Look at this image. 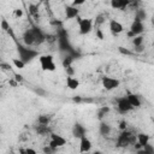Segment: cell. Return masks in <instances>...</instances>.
Listing matches in <instances>:
<instances>
[{"instance_id": "6da1fadb", "label": "cell", "mask_w": 154, "mask_h": 154, "mask_svg": "<svg viewBox=\"0 0 154 154\" xmlns=\"http://www.w3.org/2000/svg\"><path fill=\"white\" fill-rule=\"evenodd\" d=\"M38 61H40V65H41V69L43 71H47V72H53L55 71L57 69V65L54 63V58L51 55V54H43L38 58Z\"/></svg>"}, {"instance_id": "7a4b0ae2", "label": "cell", "mask_w": 154, "mask_h": 154, "mask_svg": "<svg viewBox=\"0 0 154 154\" xmlns=\"http://www.w3.org/2000/svg\"><path fill=\"white\" fill-rule=\"evenodd\" d=\"M135 142H136V136L132 135L131 132H129L128 130L122 131L119 137H118V146L119 147H126L128 144H131Z\"/></svg>"}, {"instance_id": "3957f363", "label": "cell", "mask_w": 154, "mask_h": 154, "mask_svg": "<svg viewBox=\"0 0 154 154\" xmlns=\"http://www.w3.org/2000/svg\"><path fill=\"white\" fill-rule=\"evenodd\" d=\"M78 19V29H79V34L82 35H87L93 29V20L90 18H79Z\"/></svg>"}, {"instance_id": "277c9868", "label": "cell", "mask_w": 154, "mask_h": 154, "mask_svg": "<svg viewBox=\"0 0 154 154\" xmlns=\"http://www.w3.org/2000/svg\"><path fill=\"white\" fill-rule=\"evenodd\" d=\"M49 136H51V138H49L48 146L52 147L53 149L58 150V148H61V147H64V146L66 144V140H65L63 136L57 135V134H53V132H52Z\"/></svg>"}, {"instance_id": "5b68a950", "label": "cell", "mask_w": 154, "mask_h": 154, "mask_svg": "<svg viewBox=\"0 0 154 154\" xmlns=\"http://www.w3.org/2000/svg\"><path fill=\"white\" fill-rule=\"evenodd\" d=\"M120 82L119 79L117 78H113V77H102V87L106 89V90H113V89H117L119 87Z\"/></svg>"}, {"instance_id": "8992f818", "label": "cell", "mask_w": 154, "mask_h": 154, "mask_svg": "<svg viewBox=\"0 0 154 154\" xmlns=\"http://www.w3.org/2000/svg\"><path fill=\"white\" fill-rule=\"evenodd\" d=\"M117 107H118V109H119L120 113H128L131 109H134L131 107V105L129 103V101H128L126 97H120L118 100V102H117Z\"/></svg>"}, {"instance_id": "52a82bcc", "label": "cell", "mask_w": 154, "mask_h": 154, "mask_svg": "<svg viewBox=\"0 0 154 154\" xmlns=\"http://www.w3.org/2000/svg\"><path fill=\"white\" fill-rule=\"evenodd\" d=\"M91 147H93V143H91V141L87 136H83V137L79 138V152L81 153H88V152H90Z\"/></svg>"}, {"instance_id": "ba28073f", "label": "cell", "mask_w": 154, "mask_h": 154, "mask_svg": "<svg viewBox=\"0 0 154 154\" xmlns=\"http://www.w3.org/2000/svg\"><path fill=\"white\" fill-rule=\"evenodd\" d=\"M143 30H144L143 23H142V22H138V20H134V22L131 23V25H130V29H129V31L132 32L135 36L141 35V34L143 32Z\"/></svg>"}, {"instance_id": "9c48e42d", "label": "cell", "mask_w": 154, "mask_h": 154, "mask_svg": "<svg viewBox=\"0 0 154 154\" xmlns=\"http://www.w3.org/2000/svg\"><path fill=\"white\" fill-rule=\"evenodd\" d=\"M123 30H124V26H123V24L119 23L118 20L112 19V20L109 22V31H111L113 35H118V34L123 32Z\"/></svg>"}, {"instance_id": "30bf717a", "label": "cell", "mask_w": 154, "mask_h": 154, "mask_svg": "<svg viewBox=\"0 0 154 154\" xmlns=\"http://www.w3.org/2000/svg\"><path fill=\"white\" fill-rule=\"evenodd\" d=\"M79 14V10L78 7H73V6H66L65 7V17L66 19H73V18H77Z\"/></svg>"}, {"instance_id": "8fae6325", "label": "cell", "mask_w": 154, "mask_h": 154, "mask_svg": "<svg viewBox=\"0 0 154 154\" xmlns=\"http://www.w3.org/2000/svg\"><path fill=\"white\" fill-rule=\"evenodd\" d=\"M66 85H67L69 89L76 90L79 87V81L77 78H75L73 76H67V78H66Z\"/></svg>"}, {"instance_id": "7c38bea8", "label": "cell", "mask_w": 154, "mask_h": 154, "mask_svg": "<svg viewBox=\"0 0 154 154\" xmlns=\"http://www.w3.org/2000/svg\"><path fill=\"white\" fill-rule=\"evenodd\" d=\"M126 99H128V101H129V103L131 105V107H132V108H137V107H140V106H141V101H140V99H138V96H137V95L129 93V94H128V96H126Z\"/></svg>"}, {"instance_id": "4fadbf2b", "label": "cell", "mask_w": 154, "mask_h": 154, "mask_svg": "<svg viewBox=\"0 0 154 154\" xmlns=\"http://www.w3.org/2000/svg\"><path fill=\"white\" fill-rule=\"evenodd\" d=\"M129 4H130V1H128V0H112L111 1L112 8H116V10H123Z\"/></svg>"}, {"instance_id": "5bb4252c", "label": "cell", "mask_w": 154, "mask_h": 154, "mask_svg": "<svg viewBox=\"0 0 154 154\" xmlns=\"http://www.w3.org/2000/svg\"><path fill=\"white\" fill-rule=\"evenodd\" d=\"M149 140H150V137H149V135H147V134H138V135L136 136V141H137V143H138L141 147L148 144V143H149Z\"/></svg>"}, {"instance_id": "9a60e30c", "label": "cell", "mask_w": 154, "mask_h": 154, "mask_svg": "<svg viewBox=\"0 0 154 154\" xmlns=\"http://www.w3.org/2000/svg\"><path fill=\"white\" fill-rule=\"evenodd\" d=\"M73 135H75L76 137H78V138H81V137L85 136V129H84L81 124H76V125L73 126Z\"/></svg>"}, {"instance_id": "2e32d148", "label": "cell", "mask_w": 154, "mask_h": 154, "mask_svg": "<svg viewBox=\"0 0 154 154\" xmlns=\"http://www.w3.org/2000/svg\"><path fill=\"white\" fill-rule=\"evenodd\" d=\"M24 42H25L26 45H29V46H31V45L35 43V38H34V35H32V31H31V30L28 31V32L24 35Z\"/></svg>"}, {"instance_id": "e0dca14e", "label": "cell", "mask_w": 154, "mask_h": 154, "mask_svg": "<svg viewBox=\"0 0 154 154\" xmlns=\"http://www.w3.org/2000/svg\"><path fill=\"white\" fill-rule=\"evenodd\" d=\"M111 132V126L108 125V124H106V123H101L100 124V134L101 135H108Z\"/></svg>"}, {"instance_id": "ac0fdd59", "label": "cell", "mask_w": 154, "mask_h": 154, "mask_svg": "<svg viewBox=\"0 0 154 154\" xmlns=\"http://www.w3.org/2000/svg\"><path fill=\"white\" fill-rule=\"evenodd\" d=\"M12 63H13L14 67H17L18 70H22V69H24V66H25V64H24V61H23L22 59L14 58V59H12Z\"/></svg>"}, {"instance_id": "d6986e66", "label": "cell", "mask_w": 154, "mask_h": 154, "mask_svg": "<svg viewBox=\"0 0 154 154\" xmlns=\"http://www.w3.org/2000/svg\"><path fill=\"white\" fill-rule=\"evenodd\" d=\"M49 120H51V119H49V117H48V116H46V114L40 116V117H38V119H37L38 125H48Z\"/></svg>"}, {"instance_id": "ffe728a7", "label": "cell", "mask_w": 154, "mask_h": 154, "mask_svg": "<svg viewBox=\"0 0 154 154\" xmlns=\"http://www.w3.org/2000/svg\"><path fill=\"white\" fill-rule=\"evenodd\" d=\"M132 45H134L135 47L142 46V45H143V36H141V35H138V36H135V37L132 38Z\"/></svg>"}, {"instance_id": "44dd1931", "label": "cell", "mask_w": 154, "mask_h": 154, "mask_svg": "<svg viewBox=\"0 0 154 154\" xmlns=\"http://www.w3.org/2000/svg\"><path fill=\"white\" fill-rule=\"evenodd\" d=\"M109 112V107H101L100 109H99V112H97V116H99V119H102L107 113Z\"/></svg>"}, {"instance_id": "7402d4cb", "label": "cell", "mask_w": 154, "mask_h": 154, "mask_svg": "<svg viewBox=\"0 0 154 154\" xmlns=\"http://www.w3.org/2000/svg\"><path fill=\"white\" fill-rule=\"evenodd\" d=\"M29 12H30V14H31L32 17H35V18L38 17V8H37L35 5H30V6H29Z\"/></svg>"}, {"instance_id": "603a6c76", "label": "cell", "mask_w": 154, "mask_h": 154, "mask_svg": "<svg viewBox=\"0 0 154 154\" xmlns=\"http://www.w3.org/2000/svg\"><path fill=\"white\" fill-rule=\"evenodd\" d=\"M37 132L40 135H46L49 132V129H48V125H38L37 128Z\"/></svg>"}, {"instance_id": "cb8c5ba5", "label": "cell", "mask_w": 154, "mask_h": 154, "mask_svg": "<svg viewBox=\"0 0 154 154\" xmlns=\"http://www.w3.org/2000/svg\"><path fill=\"white\" fill-rule=\"evenodd\" d=\"M12 14H13V17H14V18L19 19L20 17H23L24 12H23V10H22V8H14V10H13V12H12Z\"/></svg>"}, {"instance_id": "d4e9b609", "label": "cell", "mask_w": 154, "mask_h": 154, "mask_svg": "<svg viewBox=\"0 0 154 154\" xmlns=\"http://www.w3.org/2000/svg\"><path fill=\"white\" fill-rule=\"evenodd\" d=\"M42 152H43V154H54L57 150H55V149H53L52 147H49V146L47 144V146H45V147H43Z\"/></svg>"}, {"instance_id": "484cf974", "label": "cell", "mask_w": 154, "mask_h": 154, "mask_svg": "<svg viewBox=\"0 0 154 154\" xmlns=\"http://www.w3.org/2000/svg\"><path fill=\"white\" fill-rule=\"evenodd\" d=\"M142 148L147 152V154H154V148H153V146H152V144H149V143H148V144L143 146Z\"/></svg>"}, {"instance_id": "4316f807", "label": "cell", "mask_w": 154, "mask_h": 154, "mask_svg": "<svg viewBox=\"0 0 154 154\" xmlns=\"http://www.w3.org/2000/svg\"><path fill=\"white\" fill-rule=\"evenodd\" d=\"M71 63H72V58H71V57H66V58L63 60V65H64V67H69V66H71Z\"/></svg>"}, {"instance_id": "83f0119b", "label": "cell", "mask_w": 154, "mask_h": 154, "mask_svg": "<svg viewBox=\"0 0 154 154\" xmlns=\"http://www.w3.org/2000/svg\"><path fill=\"white\" fill-rule=\"evenodd\" d=\"M0 29H2V30H8V29H10V25H8V23H7L6 19H2V20H1V23H0Z\"/></svg>"}, {"instance_id": "f1b7e54d", "label": "cell", "mask_w": 154, "mask_h": 154, "mask_svg": "<svg viewBox=\"0 0 154 154\" xmlns=\"http://www.w3.org/2000/svg\"><path fill=\"white\" fill-rule=\"evenodd\" d=\"M126 128H128V123H126L125 120H122V122L119 123V129H120V131L126 130Z\"/></svg>"}, {"instance_id": "f546056e", "label": "cell", "mask_w": 154, "mask_h": 154, "mask_svg": "<svg viewBox=\"0 0 154 154\" xmlns=\"http://www.w3.org/2000/svg\"><path fill=\"white\" fill-rule=\"evenodd\" d=\"M24 150H25V154H37L34 148H25Z\"/></svg>"}, {"instance_id": "4dcf8cb0", "label": "cell", "mask_w": 154, "mask_h": 154, "mask_svg": "<svg viewBox=\"0 0 154 154\" xmlns=\"http://www.w3.org/2000/svg\"><path fill=\"white\" fill-rule=\"evenodd\" d=\"M95 22H96V24H101V23H103V16H97L96 17V19H95Z\"/></svg>"}, {"instance_id": "1f68e13d", "label": "cell", "mask_w": 154, "mask_h": 154, "mask_svg": "<svg viewBox=\"0 0 154 154\" xmlns=\"http://www.w3.org/2000/svg\"><path fill=\"white\" fill-rule=\"evenodd\" d=\"M84 4V1L83 0H81V1H73L72 4H71V6H73V7H77V6H79V5H83Z\"/></svg>"}, {"instance_id": "d6a6232c", "label": "cell", "mask_w": 154, "mask_h": 154, "mask_svg": "<svg viewBox=\"0 0 154 154\" xmlns=\"http://www.w3.org/2000/svg\"><path fill=\"white\" fill-rule=\"evenodd\" d=\"M96 36H97L100 40H102V38H103V35H102V32H101V30H100V29H96Z\"/></svg>"}, {"instance_id": "836d02e7", "label": "cell", "mask_w": 154, "mask_h": 154, "mask_svg": "<svg viewBox=\"0 0 154 154\" xmlns=\"http://www.w3.org/2000/svg\"><path fill=\"white\" fill-rule=\"evenodd\" d=\"M135 52H137V53L143 52V45L142 46H138V47H135Z\"/></svg>"}, {"instance_id": "e575fe53", "label": "cell", "mask_w": 154, "mask_h": 154, "mask_svg": "<svg viewBox=\"0 0 154 154\" xmlns=\"http://www.w3.org/2000/svg\"><path fill=\"white\" fill-rule=\"evenodd\" d=\"M119 52L123 53V54H130V52H129L128 49H124L123 47H119Z\"/></svg>"}, {"instance_id": "d590c367", "label": "cell", "mask_w": 154, "mask_h": 154, "mask_svg": "<svg viewBox=\"0 0 154 154\" xmlns=\"http://www.w3.org/2000/svg\"><path fill=\"white\" fill-rule=\"evenodd\" d=\"M136 154H147V152H146L143 148H141V149H138V150H137V153H136Z\"/></svg>"}, {"instance_id": "8d00e7d4", "label": "cell", "mask_w": 154, "mask_h": 154, "mask_svg": "<svg viewBox=\"0 0 154 154\" xmlns=\"http://www.w3.org/2000/svg\"><path fill=\"white\" fill-rule=\"evenodd\" d=\"M81 100H82V99H81L79 96H77V97H73V101H75V102H79Z\"/></svg>"}, {"instance_id": "74e56055", "label": "cell", "mask_w": 154, "mask_h": 154, "mask_svg": "<svg viewBox=\"0 0 154 154\" xmlns=\"http://www.w3.org/2000/svg\"><path fill=\"white\" fill-rule=\"evenodd\" d=\"M19 154H25V150L24 149H19Z\"/></svg>"}, {"instance_id": "f35d334b", "label": "cell", "mask_w": 154, "mask_h": 154, "mask_svg": "<svg viewBox=\"0 0 154 154\" xmlns=\"http://www.w3.org/2000/svg\"><path fill=\"white\" fill-rule=\"evenodd\" d=\"M94 154H101V153H100V152H95Z\"/></svg>"}, {"instance_id": "ab89813d", "label": "cell", "mask_w": 154, "mask_h": 154, "mask_svg": "<svg viewBox=\"0 0 154 154\" xmlns=\"http://www.w3.org/2000/svg\"><path fill=\"white\" fill-rule=\"evenodd\" d=\"M12 154H13V153H12Z\"/></svg>"}]
</instances>
